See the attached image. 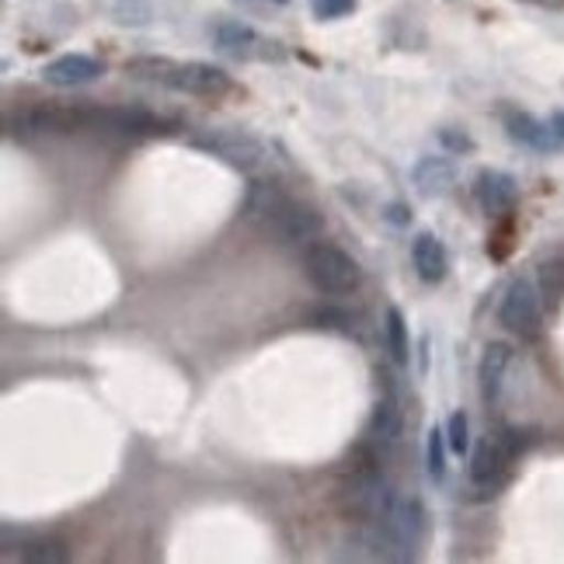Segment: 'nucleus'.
<instances>
[{
	"label": "nucleus",
	"mask_w": 564,
	"mask_h": 564,
	"mask_svg": "<svg viewBox=\"0 0 564 564\" xmlns=\"http://www.w3.org/2000/svg\"><path fill=\"white\" fill-rule=\"evenodd\" d=\"M401 429H405V418H401V411H397V405L394 401H376L373 418H369V443L387 450V446L397 443V439H401Z\"/></svg>",
	"instance_id": "ddd939ff"
},
{
	"label": "nucleus",
	"mask_w": 564,
	"mask_h": 564,
	"mask_svg": "<svg viewBox=\"0 0 564 564\" xmlns=\"http://www.w3.org/2000/svg\"><path fill=\"white\" fill-rule=\"evenodd\" d=\"M21 557L32 564H59V561H67V548H63L59 540H29L25 548H21Z\"/></svg>",
	"instance_id": "a211bd4d"
},
{
	"label": "nucleus",
	"mask_w": 564,
	"mask_h": 564,
	"mask_svg": "<svg viewBox=\"0 0 564 564\" xmlns=\"http://www.w3.org/2000/svg\"><path fill=\"white\" fill-rule=\"evenodd\" d=\"M390 220L405 223V220H408V217H405V209H401V206H390Z\"/></svg>",
	"instance_id": "393cba45"
},
{
	"label": "nucleus",
	"mask_w": 564,
	"mask_h": 564,
	"mask_svg": "<svg viewBox=\"0 0 564 564\" xmlns=\"http://www.w3.org/2000/svg\"><path fill=\"white\" fill-rule=\"evenodd\" d=\"M387 349H390V360L397 366H408L411 360V345H408V321H405V313L397 310V307H387Z\"/></svg>",
	"instance_id": "dca6fc26"
},
{
	"label": "nucleus",
	"mask_w": 564,
	"mask_h": 564,
	"mask_svg": "<svg viewBox=\"0 0 564 564\" xmlns=\"http://www.w3.org/2000/svg\"><path fill=\"white\" fill-rule=\"evenodd\" d=\"M540 292L533 289L530 279H516L506 297H501L498 303V321L506 324L509 331L522 334V339H533V334L540 331Z\"/></svg>",
	"instance_id": "39448f33"
},
{
	"label": "nucleus",
	"mask_w": 564,
	"mask_h": 564,
	"mask_svg": "<svg viewBox=\"0 0 564 564\" xmlns=\"http://www.w3.org/2000/svg\"><path fill=\"white\" fill-rule=\"evenodd\" d=\"M474 199L488 217H506L519 202V185L506 172H480L474 181Z\"/></svg>",
	"instance_id": "6e6552de"
},
{
	"label": "nucleus",
	"mask_w": 564,
	"mask_h": 564,
	"mask_svg": "<svg viewBox=\"0 0 564 564\" xmlns=\"http://www.w3.org/2000/svg\"><path fill=\"white\" fill-rule=\"evenodd\" d=\"M446 443L453 453L464 456L471 450V425H467V414L464 411H453L450 414V425H446Z\"/></svg>",
	"instance_id": "6ab92c4d"
},
{
	"label": "nucleus",
	"mask_w": 564,
	"mask_h": 564,
	"mask_svg": "<svg viewBox=\"0 0 564 564\" xmlns=\"http://www.w3.org/2000/svg\"><path fill=\"white\" fill-rule=\"evenodd\" d=\"M373 522H380L384 530H390V537H397L414 554L418 540H422V530H425V512L414 498H397L394 495L390 506L384 509V516L373 519Z\"/></svg>",
	"instance_id": "0eeeda50"
},
{
	"label": "nucleus",
	"mask_w": 564,
	"mask_h": 564,
	"mask_svg": "<svg viewBox=\"0 0 564 564\" xmlns=\"http://www.w3.org/2000/svg\"><path fill=\"white\" fill-rule=\"evenodd\" d=\"M512 363V349L501 345V342H491L485 349L477 363V387H480V397H485V405H498V394H501V384H506V369Z\"/></svg>",
	"instance_id": "9d476101"
},
{
	"label": "nucleus",
	"mask_w": 564,
	"mask_h": 564,
	"mask_svg": "<svg viewBox=\"0 0 564 564\" xmlns=\"http://www.w3.org/2000/svg\"><path fill=\"white\" fill-rule=\"evenodd\" d=\"M244 4H255V8H283L289 0H244Z\"/></svg>",
	"instance_id": "5701e85b"
},
{
	"label": "nucleus",
	"mask_w": 564,
	"mask_h": 564,
	"mask_svg": "<svg viewBox=\"0 0 564 564\" xmlns=\"http://www.w3.org/2000/svg\"><path fill=\"white\" fill-rule=\"evenodd\" d=\"M446 432L443 429H429V443H425V464H429V477L443 480L446 477Z\"/></svg>",
	"instance_id": "f3484780"
},
{
	"label": "nucleus",
	"mask_w": 564,
	"mask_h": 564,
	"mask_svg": "<svg viewBox=\"0 0 564 564\" xmlns=\"http://www.w3.org/2000/svg\"><path fill=\"white\" fill-rule=\"evenodd\" d=\"M217 46L230 56H251L258 46L255 29L241 25V21H220L217 25Z\"/></svg>",
	"instance_id": "2eb2a0df"
},
{
	"label": "nucleus",
	"mask_w": 564,
	"mask_h": 564,
	"mask_svg": "<svg viewBox=\"0 0 564 564\" xmlns=\"http://www.w3.org/2000/svg\"><path fill=\"white\" fill-rule=\"evenodd\" d=\"M192 143L202 146L206 154L226 161L230 167H241V172H255V167L265 161V143L258 136L244 133V130H234V125H223V130H202L192 136Z\"/></svg>",
	"instance_id": "20e7f679"
},
{
	"label": "nucleus",
	"mask_w": 564,
	"mask_h": 564,
	"mask_svg": "<svg viewBox=\"0 0 564 564\" xmlns=\"http://www.w3.org/2000/svg\"><path fill=\"white\" fill-rule=\"evenodd\" d=\"M439 140H443V146H446V151H456V154H464V151H474V140L460 136V133H453V130H443V133H439Z\"/></svg>",
	"instance_id": "4be33fe9"
},
{
	"label": "nucleus",
	"mask_w": 564,
	"mask_h": 564,
	"mask_svg": "<svg viewBox=\"0 0 564 564\" xmlns=\"http://www.w3.org/2000/svg\"><path fill=\"white\" fill-rule=\"evenodd\" d=\"M101 74H104L101 63L84 53H67L46 63V70H42V77H46V84H53V88H84V84L98 80Z\"/></svg>",
	"instance_id": "1a4fd4ad"
},
{
	"label": "nucleus",
	"mask_w": 564,
	"mask_h": 564,
	"mask_svg": "<svg viewBox=\"0 0 564 564\" xmlns=\"http://www.w3.org/2000/svg\"><path fill=\"white\" fill-rule=\"evenodd\" d=\"M125 74L136 80H154L164 84L172 91H185V95H199V98H217L223 91H230V77L213 67V63H175V59H157V56H140L125 63Z\"/></svg>",
	"instance_id": "f03ea898"
},
{
	"label": "nucleus",
	"mask_w": 564,
	"mask_h": 564,
	"mask_svg": "<svg viewBox=\"0 0 564 564\" xmlns=\"http://www.w3.org/2000/svg\"><path fill=\"white\" fill-rule=\"evenodd\" d=\"M411 262H414V272H418V279H422V283H439L450 268L446 247L439 244V237H432V234H418L414 237Z\"/></svg>",
	"instance_id": "9b49d317"
},
{
	"label": "nucleus",
	"mask_w": 564,
	"mask_h": 564,
	"mask_svg": "<svg viewBox=\"0 0 564 564\" xmlns=\"http://www.w3.org/2000/svg\"><path fill=\"white\" fill-rule=\"evenodd\" d=\"M506 125H509V136L533 146V151H554L557 146V133L551 125H543L537 119H530L527 112H509L506 115Z\"/></svg>",
	"instance_id": "f8f14e48"
},
{
	"label": "nucleus",
	"mask_w": 564,
	"mask_h": 564,
	"mask_svg": "<svg viewBox=\"0 0 564 564\" xmlns=\"http://www.w3.org/2000/svg\"><path fill=\"white\" fill-rule=\"evenodd\" d=\"M414 185L422 196H435V192H446L450 181H453V164L446 157H422L414 164Z\"/></svg>",
	"instance_id": "4468645a"
},
{
	"label": "nucleus",
	"mask_w": 564,
	"mask_h": 564,
	"mask_svg": "<svg viewBox=\"0 0 564 564\" xmlns=\"http://www.w3.org/2000/svg\"><path fill=\"white\" fill-rule=\"evenodd\" d=\"M303 276L324 297H345V292L360 286L363 272L349 251H342L339 244L318 241L303 251Z\"/></svg>",
	"instance_id": "7ed1b4c3"
},
{
	"label": "nucleus",
	"mask_w": 564,
	"mask_h": 564,
	"mask_svg": "<svg viewBox=\"0 0 564 564\" xmlns=\"http://www.w3.org/2000/svg\"><path fill=\"white\" fill-rule=\"evenodd\" d=\"M247 220L262 226L279 244H307L324 230V217L297 199H289L279 185L255 181L247 192Z\"/></svg>",
	"instance_id": "f257e3e1"
},
{
	"label": "nucleus",
	"mask_w": 564,
	"mask_h": 564,
	"mask_svg": "<svg viewBox=\"0 0 564 564\" xmlns=\"http://www.w3.org/2000/svg\"><path fill=\"white\" fill-rule=\"evenodd\" d=\"M355 11V0H313V14L321 21H334Z\"/></svg>",
	"instance_id": "412c9836"
},
{
	"label": "nucleus",
	"mask_w": 564,
	"mask_h": 564,
	"mask_svg": "<svg viewBox=\"0 0 564 564\" xmlns=\"http://www.w3.org/2000/svg\"><path fill=\"white\" fill-rule=\"evenodd\" d=\"M551 130L557 133V140H564V112H554V119H551Z\"/></svg>",
	"instance_id": "b1692460"
},
{
	"label": "nucleus",
	"mask_w": 564,
	"mask_h": 564,
	"mask_svg": "<svg viewBox=\"0 0 564 564\" xmlns=\"http://www.w3.org/2000/svg\"><path fill=\"white\" fill-rule=\"evenodd\" d=\"M516 464V460L509 456V450L501 446V439L498 435H488V439H480L477 450L471 453V480H474V488H485V491H495L501 480H506L509 467Z\"/></svg>",
	"instance_id": "423d86ee"
},
{
	"label": "nucleus",
	"mask_w": 564,
	"mask_h": 564,
	"mask_svg": "<svg viewBox=\"0 0 564 564\" xmlns=\"http://www.w3.org/2000/svg\"><path fill=\"white\" fill-rule=\"evenodd\" d=\"M540 286L543 292L554 300L564 292V262H548V265H540Z\"/></svg>",
	"instance_id": "aec40b11"
}]
</instances>
